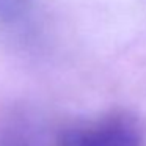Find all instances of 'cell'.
I'll return each instance as SVG.
<instances>
[{
  "label": "cell",
  "instance_id": "obj_1",
  "mask_svg": "<svg viewBox=\"0 0 146 146\" xmlns=\"http://www.w3.org/2000/svg\"><path fill=\"white\" fill-rule=\"evenodd\" d=\"M138 123L126 115H111L99 121L61 130L57 146H143Z\"/></svg>",
  "mask_w": 146,
  "mask_h": 146
},
{
  "label": "cell",
  "instance_id": "obj_2",
  "mask_svg": "<svg viewBox=\"0 0 146 146\" xmlns=\"http://www.w3.org/2000/svg\"><path fill=\"white\" fill-rule=\"evenodd\" d=\"M29 11L27 0H0V19L5 22H17Z\"/></svg>",
  "mask_w": 146,
  "mask_h": 146
},
{
  "label": "cell",
  "instance_id": "obj_3",
  "mask_svg": "<svg viewBox=\"0 0 146 146\" xmlns=\"http://www.w3.org/2000/svg\"><path fill=\"white\" fill-rule=\"evenodd\" d=\"M0 146H33V143L22 130L11 129L2 135Z\"/></svg>",
  "mask_w": 146,
  "mask_h": 146
}]
</instances>
